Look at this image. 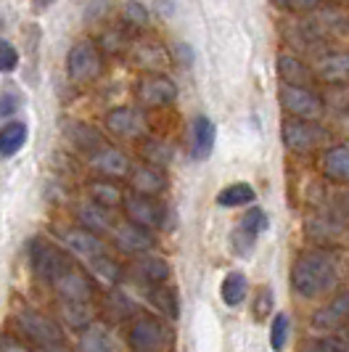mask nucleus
I'll list each match as a JSON object with an SVG mask.
<instances>
[{
  "mask_svg": "<svg viewBox=\"0 0 349 352\" xmlns=\"http://www.w3.org/2000/svg\"><path fill=\"white\" fill-rule=\"evenodd\" d=\"M291 283L302 297L315 300L328 294L336 286V260L326 252H307L302 254L294 270H291Z\"/></svg>",
  "mask_w": 349,
  "mask_h": 352,
  "instance_id": "obj_1",
  "label": "nucleus"
},
{
  "mask_svg": "<svg viewBox=\"0 0 349 352\" xmlns=\"http://www.w3.org/2000/svg\"><path fill=\"white\" fill-rule=\"evenodd\" d=\"M67 69H69V77L74 82L85 85V82H93L101 69H104V61H101V53L93 43H77L69 51V61H67Z\"/></svg>",
  "mask_w": 349,
  "mask_h": 352,
  "instance_id": "obj_2",
  "label": "nucleus"
},
{
  "mask_svg": "<svg viewBox=\"0 0 349 352\" xmlns=\"http://www.w3.org/2000/svg\"><path fill=\"white\" fill-rule=\"evenodd\" d=\"M283 141L291 151L307 154L326 141V133H323V127L307 122V120H289V122H283Z\"/></svg>",
  "mask_w": 349,
  "mask_h": 352,
  "instance_id": "obj_3",
  "label": "nucleus"
},
{
  "mask_svg": "<svg viewBox=\"0 0 349 352\" xmlns=\"http://www.w3.org/2000/svg\"><path fill=\"white\" fill-rule=\"evenodd\" d=\"M280 104H283L286 111H291L299 120H315L323 111L320 98L307 88H302V85H286L280 90Z\"/></svg>",
  "mask_w": 349,
  "mask_h": 352,
  "instance_id": "obj_4",
  "label": "nucleus"
},
{
  "mask_svg": "<svg viewBox=\"0 0 349 352\" xmlns=\"http://www.w3.org/2000/svg\"><path fill=\"white\" fill-rule=\"evenodd\" d=\"M19 326L24 329V334L35 342L37 347H45V344H56V342H64L58 323L51 320L48 316H40L32 310H24L19 316Z\"/></svg>",
  "mask_w": 349,
  "mask_h": 352,
  "instance_id": "obj_5",
  "label": "nucleus"
},
{
  "mask_svg": "<svg viewBox=\"0 0 349 352\" xmlns=\"http://www.w3.org/2000/svg\"><path fill=\"white\" fill-rule=\"evenodd\" d=\"M130 342L140 352H159L167 344V329L157 318H138L130 331Z\"/></svg>",
  "mask_w": 349,
  "mask_h": 352,
  "instance_id": "obj_6",
  "label": "nucleus"
},
{
  "mask_svg": "<svg viewBox=\"0 0 349 352\" xmlns=\"http://www.w3.org/2000/svg\"><path fill=\"white\" fill-rule=\"evenodd\" d=\"M32 265H35V273L43 281H56L61 273L69 270V260L58 252L56 247L45 244V241H37L32 247Z\"/></svg>",
  "mask_w": 349,
  "mask_h": 352,
  "instance_id": "obj_7",
  "label": "nucleus"
},
{
  "mask_svg": "<svg viewBox=\"0 0 349 352\" xmlns=\"http://www.w3.org/2000/svg\"><path fill=\"white\" fill-rule=\"evenodd\" d=\"M264 228H267V214H264L260 207H251V210L241 217L238 230L233 233V249H236V254H241V257L251 254L254 241H257V236H260Z\"/></svg>",
  "mask_w": 349,
  "mask_h": 352,
  "instance_id": "obj_8",
  "label": "nucleus"
},
{
  "mask_svg": "<svg viewBox=\"0 0 349 352\" xmlns=\"http://www.w3.org/2000/svg\"><path fill=\"white\" fill-rule=\"evenodd\" d=\"M174 96H177V88L164 74H148L138 85V101L143 106H167L174 101Z\"/></svg>",
  "mask_w": 349,
  "mask_h": 352,
  "instance_id": "obj_9",
  "label": "nucleus"
},
{
  "mask_svg": "<svg viewBox=\"0 0 349 352\" xmlns=\"http://www.w3.org/2000/svg\"><path fill=\"white\" fill-rule=\"evenodd\" d=\"M124 210H127V217L130 223H135L140 228H159L164 226V210L159 207L157 201H151V196H130L124 199Z\"/></svg>",
  "mask_w": 349,
  "mask_h": 352,
  "instance_id": "obj_10",
  "label": "nucleus"
},
{
  "mask_svg": "<svg viewBox=\"0 0 349 352\" xmlns=\"http://www.w3.org/2000/svg\"><path fill=\"white\" fill-rule=\"evenodd\" d=\"M56 292L64 302H87L93 297V283L87 276H82L80 270H67L56 278Z\"/></svg>",
  "mask_w": 349,
  "mask_h": 352,
  "instance_id": "obj_11",
  "label": "nucleus"
},
{
  "mask_svg": "<svg viewBox=\"0 0 349 352\" xmlns=\"http://www.w3.org/2000/svg\"><path fill=\"white\" fill-rule=\"evenodd\" d=\"M114 241L117 247L127 252V254H138V252H146V249L154 244L151 233L146 228H140L135 223H124L120 228H114Z\"/></svg>",
  "mask_w": 349,
  "mask_h": 352,
  "instance_id": "obj_12",
  "label": "nucleus"
},
{
  "mask_svg": "<svg viewBox=\"0 0 349 352\" xmlns=\"http://www.w3.org/2000/svg\"><path fill=\"white\" fill-rule=\"evenodd\" d=\"M214 148V124L210 117H196L191 124V157L196 162L210 159Z\"/></svg>",
  "mask_w": 349,
  "mask_h": 352,
  "instance_id": "obj_13",
  "label": "nucleus"
},
{
  "mask_svg": "<svg viewBox=\"0 0 349 352\" xmlns=\"http://www.w3.org/2000/svg\"><path fill=\"white\" fill-rule=\"evenodd\" d=\"M344 323H349V294H341L323 310H317L313 318L315 329H323V331H333V329H341Z\"/></svg>",
  "mask_w": 349,
  "mask_h": 352,
  "instance_id": "obj_14",
  "label": "nucleus"
},
{
  "mask_svg": "<svg viewBox=\"0 0 349 352\" xmlns=\"http://www.w3.org/2000/svg\"><path fill=\"white\" fill-rule=\"evenodd\" d=\"M130 186L140 196H157L164 191L167 180H164V173L159 167H135L130 173Z\"/></svg>",
  "mask_w": 349,
  "mask_h": 352,
  "instance_id": "obj_15",
  "label": "nucleus"
},
{
  "mask_svg": "<svg viewBox=\"0 0 349 352\" xmlns=\"http://www.w3.org/2000/svg\"><path fill=\"white\" fill-rule=\"evenodd\" d=\"M64 244H67L71 252H77L80 257H85V260H93V257L104 254V241H101V236L87 228L69 230L67 239H64Z\"/></svg>",
  "mask_w": 349,
  "mask_h": 352,
  "instance_id": "obj_16",
  "label": "nucleus"
},
{
  "mask_svg": "<svg viewBox=\"0 0 349 352\" xmlns=\"http://www.w3.org/2000/svg\"><path fill=\"white\" fill-rule=\"evenodd\" d=\"M106 124H109V130L111 133H117V135H124V138H135L143 133V120H140V114L135 109H114L109 117H106Z\"/></svg>",
  "mask_w": 349,
  "mask_h": 352,
  "instance_id": "obj_17",
  "label": "nucleus"
},
{
  "mask_svg": "<svg viewBox=\"0 0 349 352\" xmlns=\"http://www.w3.org/2000/svg\"><path fill=\"white\" fill-rule=\"evenodd\" d=\"M80 220H82V228L93 230V233H114V217L109 207L98 204V201H90L85 207H80Z\"/></svg>",
  "mask_w": 349,
  "mask_h": 352,
  "instance_id": "obj_18",
  "label": "nucleus"
},
{
  "mask_svg": "<svg viewBox=\"0 0 349 352\" xmlns=\"http://www.w3.org/2000/svg\"><path fill=\"white\" fill-rule=\"evenodd\" d=\"M80 350L82 352H120V344L117 339L111 336L109 329L104 326H87L82 336H80Z\"/></svg>",
  "mask_w": 349,
  "mask_h": 352,
  "instance_id": "obj_19",
  "label": "nucleus"
},
{
  "mask_svg": "<svg viewBox=\"0 0 349 352\" xmlns=\"http://www.w3.org/2000/svg\"><path fill=\"white\" fill-rule=\"evenodd\" d=\"M93 167H95L98 173L111 175V177H122L130 173V162H127V157H124L122 151H117V148H98V151L93 154Z\"/></svg>",
  "mask_w": 349,
  "mask_h": 352,
  "instance_id": "obj_20",
  "label": "nucleus"
},
{
  "mask_svg": "<svg viewBox=\"0 0 349 352\" xmlns=\"http://www.w3.org/2000/svg\"><path fill=\"white\" fill-rule=\"evenodd\" d=\"M323 170L331 180L349 183V146H336L323 159Z\"/></svg>",
  "mask_w": 349,
  "mask_h": 352,
  "instance_id": "obj_21",
  "label": "nucleus"
},
{
  "mask_svg": "<svg viewBox=\"0 0 349 352\" xmlns=\"http://www.w3.org/2000/svg\"><path fill=\"white\" fill-rule=\"evenodd\" d=\"M278 72H280V77H283L286 85H307V82L313 80L310 69H307L302 61H297L294 56H280Z\"/></svg>",
  "mask_w": 349,
  "mask_h": 352,
  "instance_id": "obj_22",
  "label": "nucleus"
},
{
  "mask_svg": "<svg viewBox=\"0 0 349 352\" xmlns=\"http://www.w3.org/2000/svg\"><path fill=\"white\" fill-rule=\"evenodd\" d=\"M27 141V127L21 122H11L0 130V157H14Z\"/></svg>",
  "mask_w": 349,
  "mask_h": 352,
  "instance_id": "obj_23",
  "label": "nucleus"
},
{
  "mask_svg": "<svg viewBox=\"0 0 349 352\" xmlns=\"http://www.w3.org/2000/svg\"><path fill=\"white\" fill-rule=\"evenodd\" d=\"M246 292H249V283H246L244 273H227L225 281H223V302L227 307H236L246 300Z\"/></svg>",
  "mask_w": 349,
  "mask_h": 352,
  "instance_id": "obj_24",
  "label": "nucleus"
},
{
  "mask_svg": "<svg viewBox=\"0 0 349 352\" xmlns=\"http://www.w3.org/2000/svg\"><path fill=\"white\" fill-rule=\"evenodd\" d=\"M254 199H257V194L251 186L236 183V186H227L217 194V204L220 207H244V204H251Z\"/></svg>",
  "mask_w": 349,
  "mask_h": 352,
  "instance_id": "obj_25",
  "label": "nucleus"
},
{
  "mask_svg": "<svg viewBox=\"0 0 349 352\" xmlns=\"http://www.w3.org/2000/svg\"><path fill=\"white\" fill-rule=\"evenodd\" d=\"M135 270L140 278H146L148 283H164L170 278V265L159 257H143L135 263Z\"/></svg>",
  "mask_w": 349,
  "mask_h": 352,
  "instance_id": "obj_26",
  "label": "nucleus"
},
{
  "mask_svg": "<svg viewBox=\"0 0 349 352\" xmlns=\"http://www.w3.org/2000/svg\"><path fill=\"white\" fill-rule=\"evenodd\" d=\"M90 196H93V201H98V204H104V207H117V204H122V191H120L117 186L106 183V180L90 183Z\"/></svg>",
  "mask_w": 349,
  "mask_h": 352,
  "instance_id": "obj_27",
  "label": "nucleus"
},
{
  "mask_svg": "<svg viewBox=\"0 0 349 352\" xmlns=\"http://www.w3.org/2000/svg\"><path fill=\"white\" fill-rule=\"evenodd\" d=\"M151 305L159 307L164 316L177 318V294H174L170 286H157L151 292Z\"/></svg>",
  "mask_w": 349,
  "mask_h": 352,
  "instance_id": "obj_28",
  "label": "nucleus"
},
{
  "mask_svg": "<svg viewBox=\"0 0 349 352\" xmlns=\"http://www.w3.org/2000/svg\"><path fill=\"white\" fill-rule=\"evenodd\" d=\"M64 320L74 329H87L90 320H93V313L87 310L85 302H67L64 305Z\"/></svg>",
  "mask_w": 349,
  "mask_h": 352,
  "instance_id": "obj_29",
  "label": "nucleus"
},
{
  "mask_svg": "<svg viewBox=\"0 0 349 352\" xmlns=\"http://www.w3.org/2000/svg\"><path fill=\"white\" fill-rule=\"evenodd\" d=\"M320 74L326 80H347L349 77V56H331L320 64Z\"/></svg>",
  "mask_w": 349,
  "mask_h": 352,
  "instance_id": "obj_30",
  "label": "nucleus"
},
{
  "mask_svg": "<svg viewBox=\"0 0 349 352\" xmlns=\"http://www.w3.org/2000/svg\"><path fill=\"white\" fill-rule=\"evenodd\" d=\"M286 336H289V318L278 313V316L273 318V329H270V344H273V350H283V344H286Z\"/></svg>",
  "mask_w": 349,
  "mask_h": 352,
  "instance_id": "obj_31",
  "label": "nucleus"
},
{
  "mask_svg": "<svg viewBox=\"0 0 349 352\" xmlns=\"http://www.w3.org/2000/svg\"><path fill=\"white\" fill-rule=\"evenodd\" d=\"M87 263L93 265V270L104 278V281H117V276H120V267L111 263L109 257H104V254H98V257H93V260H87Z\"/></svg>",
  "mask_w": 349,
  "mask_h": 352,
  "instance_id": "obj_32",
  "label": "nucleus"
},
{
  "mask_svg": "<svg viewBox=\"0 0 349 352\" xmlns=\"http://www.w3.org/2000/svg\"><path fill=\"white\" fill-rule=\"evenodd\" d=\"M302 352H347V344L339 339H317V342H310Z\"/></svg>",
  "mask_w": 349,
  "mask_h": 352,
  "instance_id": "obj_33",
  "label": "nucleus"
},
{
  "mask_svg": "<svg viewBox=\"0 0 349 352\" xmlns=\"http://www.w3.org/2000/svg\"><path fill=\"white\" fill-rule=\"evenodd\" d=\"M16 61H19V53L16 48L11 45V43H0V72H11L14 67H16Z\"/></svg>",
  "mask_w": 349,
  "mask_h": 352,
  "instance_id": "obj_34",
  "label": "nucleus"
},
{
  "mask_svg": "<svg viewBox=\"0 0 349 352\" xmlns=\"http://www.w3.org/2000/svg\"><path fill=\"white\" fill-rule=\"evenodd\" d=\"M124 19L130 21V24H146L148 21V14H146V8L140 6V3H127L124 6Z\"/></svg>",
  "mask_w": 349,
  "mask_h": 352,
  "instance_id": "obj_35",
  "label": "nucleus"
},
{
  "mask_svg": "<svg viewBox=\"0 0 349 352\" xmlns=\"http://www.w3.org/2000/svg\"><path fill=\"white\" fill-rule=\"evenodd\" d=\"M270 307H273V292L270 289H262L257 302H254V316H257V320H262V318L267 316Z\"/></svg>",
  "mask_w": 349,
  "mask_h": 352,
  "instance_id": "obj_36",
  "label": "nucleus"
},
{
  "mask_svg": "<svg viewBox=\"0 0 349 352\" xmlns=\"http://www.w3.org/2000/svg\"><path fill=\"white\" fill-rule=\"evenodd\" d=\"M0 352H27V347L19 339H14V336L3 334L0 336Z\"/></svg>",
  "mask_w": 349,
  "mask_h": 352,
  "instance_id": "obj_37",
  "label": "nucleus"
},
{
  "mask_svg": "<svg viewBox=\"0 0 349 352\" xmlns=\"http://www.w3.org/2000/svg\"><path fill=\"white\" fill-rule=\"evenodd\" d=\"M14 109H16V98L14 96H3L0 98V117H8Z\"/></svg>",
  "mask_w": 349,
  "mask_h": 352,
  "instance_id": "obj_38",
  "label": "nucleus"
},
{
  "mask_svg": "<svg viewBox=\"0 0 349 352\" xmlns=\"http://www.w3.org/2000/svg\"><path fill=\"white\" fill-rule=\"evenodd\" d=\"M291 8H297V11H310V8H315L320 0H286Z\"/></svg>",
  "mask_w": 349,
  "mask_h": 352,
  "instance_id": "obj_39",
  "label": "nucleus"
},
{
  "mask_svg": "<svg viewBox=\"0 0 349 352\" xmlns=\"http://www.w3.org/2000/svg\"><path fill=\"white\" fill-rule=\"evenodd\" d=\"M40 352H69L64 347V342H56V344H45V347H40Z\"/></svg>",
  "mask_w": 349,
  "mask_h": 352,
  "instance_id": "obj_40",
  "label": "nucleus"
}]
</instances>
